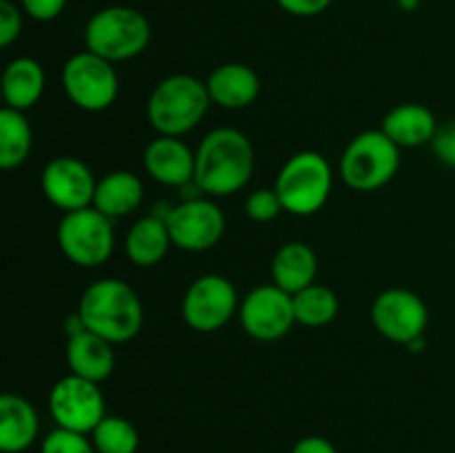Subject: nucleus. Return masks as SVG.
Wrapping results in <instances>:
<instances>
[{"label": "nucleus", "mask_w": 455, "mask_h": 453, "mask_svg": "<svg viewBox=\"0 0 455 453\" xmlns=\"http://www.w3.org/2000/svg\"><path fill=\"white\" fill-rule=\"evenodd\" d=\"M96 185L98 180L92 169L74 155H58L49 160L40 176L44 198L65 213L92 207Z\"/></svg>", "instance_id": "14"}, {"label": "nucleus", "mask_w": 455, "mask_h": 453, "mask_svg": "<svg viewBox=\"0 0 455 453\" xmlns=\"http://www.w3.org/2000/svg\"><path fill=\"white\" fill-rule=\"evenodd\" d=\"M22 31V12L12 0H0V44L9 47Z\"/></svg>", "instance_id": "29"}, {"label": "nucleus", "mask_w": 455, "mask_h": 453, "mask_svg": "<svg viewBox=\"0 0 455 453\" xmlns=\"http://www.w3.org/2000/svg\"><path fill=\"white\" fill-rule=\"evenodd\" d=\"M62 89L67 98L83 111H105L118 98V74L114 62L93 52H80L62 67Z\"/></svg>", "instance_id": "8"}, {"label": "nucleus", "mask_w": 455, "mask_h": 453, "mask_svg": "<svg viewBox=\"0 0 455 453\" xmlns=\"http://www.w3.org/2000/svg\"><path fill=\"white\" fill-rule=\"evenodd\" d=\"M172 244L173 240L169 234L167 220L149 213L132 225L127 240H124V251L136 266H156L167 256Z\"/></svg>", "instance_id": "22"}, {"label": "nucleus", "mask_w": 455, "mask_h": 453, "mask_svg": "<svg viewBox=\"0 0 455 453\" xmlns=\"http://www.w3.org/2000/svg\"><path fill=\"white\" fill-rule=\"evenodd\" d=\"M65 355L74 376L87 378L98 385L107 380L116 369L114 345L89 329H84L78 336L67 338Z\"/></svg>", "instance_id": "17"}, {"label": "nucleus", "mask_w": 455, "mask_h": 453, "mask_svg": "<svg viewBox=\"0 0 455 453\" xmlns=\"http://www.w3.org/2000/svg\"><path fill=\"white\" fill-rule=\"evenodd\" d=\"M244 211L253 222H271L284 211V207L275 189H256L244 203Z\"/></svg>", "instance_id": "28"}, {"label": "nucleus", "mask_w": 455, "mask_h": 453, "mask_svg": "<svg viewBox=\"0 0 455 453\" xmlns=\"http://www.w3.org/2000/svg\"><path fill=\"white\" fill-rule=\"evenodd\" d=\"M371 322L387 340L411 345L425 336L429 309L425 300L409 289H387L373 300Z\"/></svg>", "instance_id": "12"}, {"label": "nucleus", "mask_w": 455, "mask_h": 453, "mask_svg": "<svg viewBox=\"0 0 455 453\" xmlns=\"http://www.w3.org/2000/svg\"><path fill=\"white\" fill-rule=\"evenodd\" d=\"M209 96L222 109H247L260 93V78L243 62H225L216 67L207 78Z\"/></svg>", "instance_id": "16"}, {"label": "nucleus", "mask_w": 455, "mask_h": 453, "mask_svg": "<svg viewBox=\"0 0 455 453\" xmlns=\"http://www.w3.org/2000/svg\"><path fill=\"white\" fill-rule=\"evenodd\" d=\"M49 411L60 429L92 433L107 416L105 395L98 382L69 373L52 386Z\"/></svg>", "instance_id": "9"}, {"label": "nucleus", "mask_w": 455, "mask_h": 453, "mask_svg": "<svg viewBox=\"0 0 455 453\" xmlns=\"http://www.w3.org/2000/svg\"><path fill=\"white\" fill-rule=\"evenodd\" d=\"M382 131L398 147H422L431 145L438 123L434 111L418 102H404L394 107L382 120Z\"/></svg>", "instance_id": "20"}, {"label": "nucleus", "mask_w": 455, "mask_h": 453, "mask_svg": "<svg viewBox=\"0 0 455 453\" xmlns=\"http://www.w3.org/2000/svg\"><path fill=\"white\" fill-rule=\"evenodd\" d=\"M240 324L253 340L275 342L287 336L296 324L293 296L278 284H260L240 302Z\"/></svg>", "instance_id": "11"}, {"label": "nucleus", "mask_w": 455, "mask_h": 453, "mask_svg": "<svg viewBox=\"0 0 455 453\" xmlns=\"http://www.w3.org/2000/svg\"><path fill=\"white\" fill-rule=\"evenodd\" d=\"M142 160L147 173L160 185L185 187L194 182L196 154L180 138L158 136L147 145Z\"/></svg>", "instance_id": "15"}, {"label": "nucleus", "mask_w": 455, "mask_h": 453, "mask_svg": "<svg viewBox=\"0 0 455 453\" xmlns=\"http://www.w3.org/2000/svg\"><path fill=\"white\" fill-rule=\"evenodd\" d=\"M318 275V256L307 242H287L275 251L271 260L274 284L296 296L302 289L311 287Z\"/></svg>", "instance_id": "19"}, {"label": "nucleus", "mask_w": 455, "mask_h": 453, "mask_svg": "<svg viewBox=\"0 0 455 453\" xmlns=\"http://www.w3.org/2000/svg\"><path fill=\"white\" fill-rule=\"evenodd\" d=\"M92 442L98 453H136L140 447V435L124 417L105 416L92 431Z\"/></svg>", "instance_id": "26"}, {"label": "nucleus", "mask_w": 455, "mask_h": 453, "mask_svg": "<svg viewBox=\"0 0 455 453\" xmlns=\"http://www.w3.org/2000/svg\"><path fill=\"white\" fill-rule=\"evenodd\" d=\"M280 4V9H284L291 16L300 18H311L318 16V13L327 12V7L331 4V0H275Z\"/></svg>", "instance_id": "32"}, {"label": "nucleus", "mask_w": 455, "mask_h": 453, "mask_svg": "<svg viewBox=\"0 0 455 453\" xmlns=\"http://www.w3.org/2000/svg\"><path fill=\"white\" fill-rule=\"evenodd\" d=\"M34 133L25 111L3 107L0 111V167L16 169L29 158Z\"/></svg>", "instance_id": "24"}, {"label": "nucleus", "mask_w": 455, "mask_h": 453, "mask_svg": "<svg viewBox=\"0 0 455 453\" xmlns=\"http://www.w3.org/2000/svg\"><path fill=\"white\" fill-rule=\"evenodd\" d=\"M422 0H398V7L403 9V12H416L418 7H420Z\"/></svg>", "instance_id": "34"}, {"label": "nucleus", "mask_w": 455, "mask_h": 453, "mask_svg": "<svg viewBox=\"0 0 455 453\" xmlns=\"http://www.w3.org/2000/svg\"><path fill=\"white\" fill-rule=\"evenodd\" d=\"M400 167V147L382 129L363 131L347 145L340 178L354 191H378L389 185Z\"/></svg>", "instance_id": "6"}, {"label": "nucleus", "mask_w": 455, "mask_h": 453, "mask_svg": "<svg viewBox=\"0 0 455 453\" xmlns=\"http://www.w3.org/2000/svg\"><path fill=\"white\" fill-rule=\"evenodd\" d=\"M333 171L329 160L318 151H298L278 171L274 189L283 207L293 216H314L329 200Z\"/></svg>", "instance_id": "5"}, {"label": "nucleus", "mask_w": 455, "mask_h": 453, "mask_svg": "<svg viewBox=\"0 0 455 453\" xmlns=\"http://www.w3.org/2000/svg\"><path fill=\"white\" fill-rule=\"evenodd\" d=\"M44 71L38 60L20 56L7 65L3 74L4 107L16 111H27L43 98Z\"/></svg>", "instance_id": "23"}, {"label": "nucleus", "mask_w": 455, "mask_h": 453, "mask_svg": "<svg viewBox=\"0 0 455 453\" xmlns=\"http://www.w3.org/2000/svg\"><path fill=\"white\" fill-rule=\"evenodd\" d=\"M293 311H296V322L302 327L320 329L333 322L340 311V302L333 289L324 284H311L293 296Z\"/></svg>", "instance_id": "25"}, {"label": "nucleus", "mask_w": 455, "mask_h": 453, "mask_svg": "<svg viewBox=\"0 0 455 453\" xmlns=\"http://www.w3.org/2000/svg\"><path fill=\"white\" fill-rule=\"evenodd\" d=\"M151 40V25L142 12L124 4L105 7L89 18L84 44L89 52L109 62L132 60L140 56Z\"/></svg>", "instance_id": "4"}, {"label": "nucleus", "mask_w": 455, "mask_h": 453, "mask_svg": "<svg viewBox=\"0 0 455 453\" xmlns=\"http://www.w3.org/2000/svg\"><path fill=\"white\" fill-rule=\"evenodd\" d=\"M431 149H434V155L440 163L455 169V118L444 124H438V131L431 140Z\"/></svg>", "instance_id": "30"}, {"label": "nucleus", "mask_w": 455, "mask_h": 453, "mask_svg": "<svg viewBox=\"0 0 455 453\" xmlns=\"http://www.w3.org/2000/svg\"><path fill=\"white\" fill-rule=\"evenodd\" d=\"M20 7L27 16H31L34 20L49 22L56 20L67 7V0H20Z\"/></svg>", "instance_id": "31"}, {"label": "nucleus", "mask_w": 455, "mask_h": 453, "mask_svg": "<svg viewBox=\"0 0 455 453\" xmlns=\"http://www.w3.org/2000/svg\"><path fill=\"white\" fill-rule=\"evenodd\" d=\"M40 453H98L87 433L69 429H53L47 438L43 440Z\"/></svg>", "instance_id": "27"}, {"label": "nucleus", "mask_w": 455, "mask_h": 453, "mask_svg": "<svg viewBox=\"0 0 455 453\" xmlns=\"http://www.w3.org/2000/svg\"><path fill=\"white\" fill-rule=\"evenodd\" d=\"M78 314L89 331L111 345H124L140 333L145 311L138 293L118 278L96 280L83 291Z\"/></svg>", "instance_id": "2"}, {"label": "nucleus", "mask_w": 455, "mask_h": 453, "mask_svg": "<svg viewBox=\"0 0 455 453\" xmlns=\"http://www.w3.org/2000/svg\"><path fill=\"white\" fill-rule=\"evenodd\" d=\"M142 198H145V185H142L140 178L127 169H118V171L107 173L105 178L98 180L92 207L116 220V218L136 211Z\"/></svg>", "instance_id": "21"}, {"label": "nucleus", "mask_w": 455, "mask_h": 453, "mask_svg": "<svg viewBox=\"0 0 455 453\" xmlns=\"http://www.w3.org/2000/svg\"><path fill=\"white\" fill-rule=\"evenodd\" d=\"M173 244L182 251H207L220 242L225 234V213L207 198L182 200L167 216Z\"/></svg>", "instance_id": "13"}, {"label": "nucleus", "mask_w": 455, "mask_h": 453, "mask_svg": "<svg viewBox=\"0 0 455 453\" xmlns=\"http://www.w3.org/2000/svg\"><path fill=\"white\" fill-rule=\"evenodd\" d=\"M253 145L234 127L209 131L196 151V185L213 198L231 195L249 185L253 173Z\"/></svg>", "instance_id": "1"}, {"label": "nucleus", "mask_w": 455, "mask_h": 453, "mask_svg": "<svg viewBox=\"0 0 455 453\" xmlns=\"http://www.w3.org/2000/svg\"><path fill=\"white\" fill-rule=\"evenodd\" d=\"M56 235L67 260L83 269L105 265L116 247L114 220L96 207L65 213Z\"/></svg>", "instance_id": "7"}, {"label": "nucleus", "mask_w": 455, "mask_h": 453, "mask_svg": "<svg viewBox=\"0 0 455 453\" xmlns=\"http://www.w3.org/2000/svg\"><path fill=\"white\" fill-rule=\"evenodd\" d=\"M238 309V291L229 278L218 274L196 278L182 298V318L194 331L200 333L222 329Z\"/></svg>", "instance_id": "10"}, {"label": "nucleus", "mask_w": 455, "mask_h": 453, "mask_svg": "<svg viewBox=\"0 0 455 453\" xmlns=\"http://www.w3.org/2000/svg\"><path fill=\"white\" fill-rule=\"evenodd\" d=\"M38 413L29 400L16 393L0 398V449L4 453L27 451L38 438Z\"/></svg>", "instance_id": "18"}, {"label": "nucleus", "mask_w": 455, "mask_h": 453, "mask_svg": "<svg viewBox=\"0 0 455 453\" xmlns=\"http://www.w3.org/2000/svg\"><path fill=\"white\" fill-rule=\"evenodd\" d=\"M212 105L207 83L189 74L160 80L147 100V118L158 136L180 138L189 133Z\"/></svg>", "instance_id": "3"}, {"label": "nucleus", "mask_w": 455, "mask_h": 453, "mask_svg": "<svg viewBox=\"0 0 455 453\" xmlns=\"http://www.w3.org/2000/svg\"><path fill=\"white\" fill-rule=\"evenodd\" d=\"M291 453H338V449L329 442L327 438H320V435H307V438L298 440L293 444Z\"/></svg>", "instance_id": "33"}]
</instances>
